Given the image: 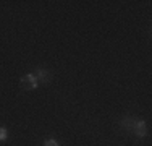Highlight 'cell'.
Masks as SVG:
<instances>
[{"instance_id":"3","label":"cell","mask_w":152,"mask_h":146,"mask_svg":"<svg viewBox=\"0 0 152 146\" xmlns=\"http://www.w3.org/2000/svg\"><path fill=\"white\" fill-rule=\"evenodd\" d=\"M36 78H37V81L41 83H49L50 78H52V75H50V72L44 70V68H37V72H36Z\"/></svg>"},{"instance_id":"5","label":"cell","mask_w":152,"mask_h":146,"mask_svg":"<svg viewBox=\"0 0 152 146\" xmlns=\"http://www.w3.org/2000/svg\"><path fill=\"white\" fill-rule=\"evenodd\" d=\"M5 138H7V130L3 128V127H0V141L5 140Z\"/></svg>"},{"instance_id":"2","label":"cell","mask_w":152,"mask_h":146,"mask_svg":"<svg viewBox=\"0 0 152 146\" xmlns=\"http://www.w3.org/2000/svg\"><path fill=\"white\" fill-rule=\"evenodd\" d=\"M131 131L136 135L137 138H142L146 136V123H144V120H134V123H133V128Z\"/></svg>"},{"instance_id":"6","label":"cell","mask_w":152,"mask_h":146,"mask_svg":"<svg viewBox=\"0 0 152 146\" xmlns=\"http://www.w3.org/2000/svg\"><path fill=\"white\" fill-rule=\"evenodd\" d=\"M44 146H58V143H57L55 140H47L44 143Z\"/></svg>"},{"instance_id":"4","label":"cell","mask_w":152,"mask_h":146,"mask_svg":"<svg viewBox=\"0 0 152 146\" xmlns=\"http://www.w3.org/2000/svg\"><path fill=\"white\" fill-rule=\"evenodd\" d=\"M134 120H136V119H131V117H125V119L120 120V127H121L123 130H126V131H131Z\"/></svg>"},{"instance_id":"1","label":"cell","mask_w":152,"mask_h":146,"mask_svg":"<svg viewBox=\"0 0 152 146\" xmlns=\"http://www.w3.org/2000/svg\"><path fill=\"white\" fill-rule=\"evenodd\" d=\"M39 85V81H37V78H36V75H24V76H21V88L23 89H34V88H37Z\"/></svg>"}]
</instances>
